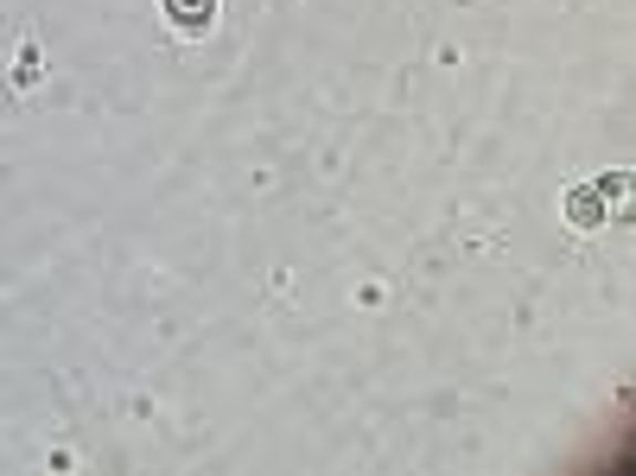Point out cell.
<instances>
[{"label":"cell","instance_id":"cell-1","mask_svg":"<svg viewBox=\"0 0 636 476\" xmlns=\"http://www.w3.org/2000/svg\"><path fill=\"white\" fill-rule=\"evenodd\" d=\"M566 210H573V223H580V229H598V223H605V203H598V191H573V203H566Z\"/></svg>","mask_w":636,"mask_h":476},{"label":"cell","instance_id":"cell-2","mask_svg":"<svg viewBox=\"0 0 636 476\" xmlns=\"http://www.w3.org/2000/svg\"><path fill=\"white\" fill-rule=\"evenodd\" d=\"M166 7H173L178 25H210V7H217V0H166Z\"/></svg>","mask_w":636,"mask_h":476}]
</instances>
